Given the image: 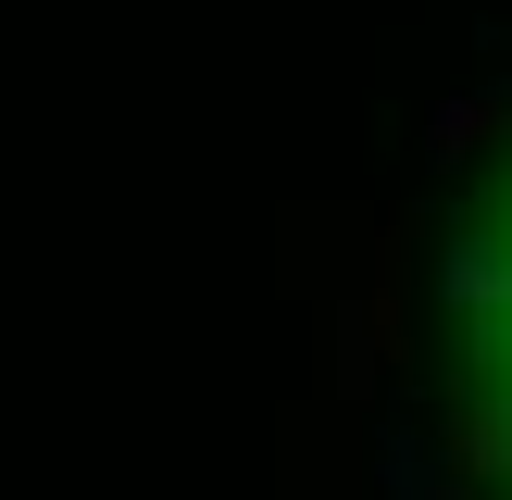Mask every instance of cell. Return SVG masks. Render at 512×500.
I'll return each mask as SVG.
<instances>
[{"mask_svg": "<svg viewBox=\"0 0 512 500\" xmlns=\"http://www.w3.org/2000/svg\"><path fill=\"white\" fill-rule=\"evenodd\" d=\"M488 138H512V100H450L438 113V150H488Z\"/></svg>", "mask_w": 512, "mask_h": 500, "instance_id": "obj_1", "label": "cell"}]
</instances>
